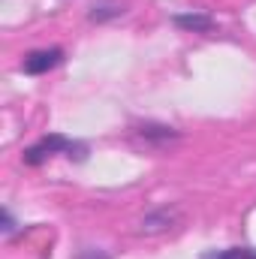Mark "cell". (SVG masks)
I'll return each mask as SVG.
<instances>
[{
	"instance_id": "obj_1",
	"label": "cell",
	"mask_w": 256,
	"mask_h": 259,
	"mask_svg": "<svg viewBox=\"0 0 256 259\" xmlns=\"http://www.w3.org/2000/svg\"><path fill=\"white\" fill-rule=\"evenodd\" d=\"M58 154H64L66 160H72V163H84L88 154H91V145L81 142V139H69L64 133H49V136L36 139L30 148H24L21 160H24V166H33V169H36V166L49 163V160L58 157Z\"/></svg>"
},
{
	"instance_id": "obj_2",
	"label": "cell",
	"mask_w": 256,
	"mask_h": 259,
	"mask_svg": "<svg viewBox=\"0 0 256 259\" xmlns=\"http://www.w3.org/2000/svg\"><path fill=\"white\" fill-rule=\"evenodd\" d=\"M66 52L61 46H52V49H33V52H27L24 55V61H21V72H27V75H46V72H52V69H58V66L64 64Z\"/></svg>"
},
{
	"instance_id": "obj_3",
	"label": "cell",
	"mask_w": 256,
	"mask_h": 259,
	"mask_svg": "<svg viewBox=\"0 0 256 259\" xmlns=\"http://www.w3.org/2000/svg\"><path fill=\"white\" fill-rule=\"evenodd\" d=\"M133 133L145 145H151V148H166V145H172V142L181 139L178 130L169 127V124H160V121H139V124H133Z\"/></svg>"
},
{
	"instance_id": "obj_4",
	"label": "cell",
	"mask_w": 256,
	"mask_h": 259,
	"mask_svg": "<svg viewBox=\"0 0 256 259\" xmlns=\"http://www.w3.org/2000/svg\"><path fill=\"white\" fill-rule=\"evenodd\" d=\"M178 220H181V211L172 208V205H163V208H154V211H148V214L142 217V232H145V235H157V232L172 229Z\"/></svg>"
},
{
	"instance_id": "obj_5",
	"label": "cell",
	"mask_w": 256,
	"mask_h": 259,
	"mask_svg": "<svg viewBox=\"0 0 256 259\" xmlns=\"http://www.w3.org/2000/svg\"><path fill=\"white\" fill-rule=\"evenodd\" d=\"M172 24L178 30H187V33H211L217 27V21L208 12H175L172 15Z\"/></svg>"
},
{
	"instance_id": "obj_6",
	"label": "cell",
	"mask_w": 256,
	"mask_h": 259,
	"mask_svg": "<svg viewBox=\"0 0 256 259\" xmlns=\"http://www.w3.org/2000/svg\"><path fill=\"white\" fill-rule=\"evenodd\" d=\"M127 12V6L121 0H94L88 6V21L91 24H106V21H115Z\"/></svg>"
},
{
	"instance_id": "obj_7",
	"label": "cell",
	"mask_w": 256,
	"mask_h": 259,
	"mask_svg": "<svg viewBox=\"0 0 256 259\" xmlns=\"http://www.w3.org/2000/svg\"><path fill=\"white\" fill-rule=\"evenodd\" d=\"M199 259H256V247H223V250H205Z\"/></svg>"
},
{
	"instance_id": "obj_8",
	"label": "cell",
	"mask_w": 256,
	"mask_h": 259,
	"mask_svg": "<svg viewBox=\"0 0 256 259\" xmlns=\"http://www.w3.org/2000/svg\"><path fill=\"white\" fill-rule=\"evenodd\" d=\"M0 232H3L6 238L18 232V223H15V217H12V211H9V208H3V211H0Z\"/></svg>"
},
{
	"instance_id": "obj_9",
	"label": "cell",
	"mask_w": 256,
	"mask_h": 259,
	"mask_svg": "<svg viewBox=\"0 0 256 259\" xmlns=\"http://www.w3.org/2000/svg\"><path fill=\"white\" fill-rule=\"evenodd\" d=\"M75 259H112L106 250H100V247H84V250H78Z\"/></svg>"
}]
</instances>
